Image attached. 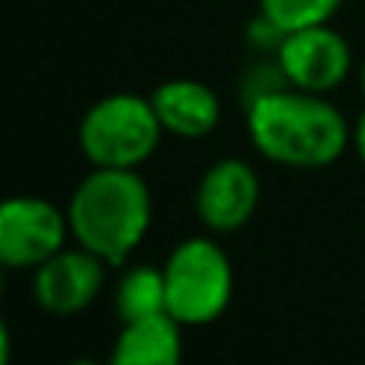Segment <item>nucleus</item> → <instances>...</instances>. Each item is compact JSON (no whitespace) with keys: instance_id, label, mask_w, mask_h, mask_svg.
Returning a JSON list of instances; mask_svg holds the SVG:
<instances>
[{"instance_id":"obj_7","label":"nucleus","mask_w":365,"mask_h":365,"mask_svg":"<svg viewBox=\"0 0 365 365\" xmlns=\"http://www.w3.org/2000/svg\"><path fill=\"white\" fill-rule=\"evenodd\" d=\"M259 205V177L247 160H215L195 186V215L208 231H237Z\"/></svg>"},{"instance_id":"obj_2","label":"nucleus","mask_w":365,"mask_h":365,"mask_svg":"<svg viewBox=\"0 0 365 365\" xmlns=\"http://www.w3.org/2000/svg\"><path fill=\"white\" fill-rule=\"evenodd\" d=\"M68 225L77 247L109 266H122L151 227V192L138 170L96 167L77 182L68 202Z\"/></svg>"},{"instance_id":"obj_13","label":"nucleus","mask_w":365,"mask_h":365,"mask_svg":"<svg viewBox=\"0 0 365 365\" xmlns=\"http://www.w3.org/2000/svg\"><path fill=\"white\" fill-rule=\"evenodd\" d=\"M282 87H289V81H285L282 68H279L276 55H272L269 61H257L244 74L240 96H244V106H250V103H257L259 96H269V93H276V90H282Z\"/></svg>"},{"instance_id":"obj_6","label":"nucleus","mask_w":365,"mask_h":365,"mask_svg":"<svg viewBox=\"0 0 365 365\" xmlns=\"http://www.w3.org/2000/svg\"><path fill=\"white\" fill-rule=\"evenodd\" d=\"M276 61L289 87L327 96L330 90H336L349 77L353 51L334 26L324 23L289 32L276 51Z\"/></svg>"},{"instance_id":"obj_5","label":"nucleus","mask_w":365,"mask_h":365,"mask_svg":"<svg viewBox=\"0 0 365 365\" xmlns=\"http://www.w3.org/2000/svg\"><path fill=\"white\" fill-rule=\"evenodd\" d=\"M71 237L68 212L38 195H13L0 208V259L10 269H36Z\"/></svg>"},{"instance_id":"obj_1","label":"nucleus","mask_w":365,"mask_h":365,"mask_svg":"<svg viewBox=\"0 0 365 365\" xmlns=\"http://www.w3.org/2000/svg\"><path fill=\"white\" fill-rule=\"evenodd\" d=\"M247 135L266 160L295 170L327 167L353 141L349 122L324 93L282 87L247 106Z\"/></svg>"},{"instance_id":"obj_16","label":"nucleus","mask_w":365,"mask_h":365,"mask_svg":"<svg viewBox=\"0 0 365 365\" xmlns=\"http://www.w3.org/2000/svg\"><path fill=\"white\" fill-rule=\"evenodd\" d=\"M71 365H100V362H93V359H74Z\"/></svg>"},{"instance_id":"obj_14","label":"nucleus","mask_w":365,"mask_h":365,"mask_svg":"<svg viewBox=\"0 0 365 365\" xmlns=\"http://www.w3.org/2000/svg\"><path fill=\"white\" fill-rule=\"evenodd\" d=\"M289 36V32H282L276 23H272L266 13H257V16L247 23V32H244V38H247V45H250L257 55H276L279 51V45H282V38Z\"/></svg>"},{"instance_id":"obj_8","label":"nucleus","mask_w":365,"mask_h":365,"mask_svg":"<svg viewBox=\"0 0 365 365\" xmlns=\"http://www.w3.org/2000/svg\"><path fill=\"white\" fill-rule=\"evenodd\" d=\"M106 259L83 250H58L51 259L36 266L32 292L48 314H77L96 302L106 279Z\"/></svg>"},{"instance_id":"obj_4","label":"nucleus","mask_w":365,"mask_h":365,"mask_svg":"<svg viewBox=\"0 0 365 365\" xmlns=\"http://www.w3.org/2000/svg\"><path fill=\"white\" fill-rule=\"evenodd\" d=\"M167 314L182 327L218 321L234 295V269L227 253L208 237H189L173 247L164 263Z\"/></svg>"},{"instance_id":"obj_9","label":"nucleus","mask_w":365,"mask_h":365,"mask_svg":"<svg viewBox=\"0 0 365 365\" xmlns=\"http://www.w3.org/2000/svg\"><path fill=\"white\" fill-rule=\"evenodd\" d=\"M151 103L158 109V119L164 132L180 138H205L221 122V100L208 83L192 77L164 81L151 93Z\"/></svg>"},{"instance_id":"obj_3","label":"nucleus","mask_w":365,"mask_h":365,"mask_svg":"<svg viewBox=\"0 0 365 365\" xmlns=\"http://www.w3.org/2000/svg\"><path fill=\"white\" fill-rule=\"evenodd\" d=\"M160 135L164 125L151 96L138 93H113L96 100L77 128L83 158L93 167H119V170H135L145 164L158 151Z\"/></svg>"},{"instance_id":"obj_11","label":"nucleus","mask_w":365,"mask_h":365,"mask_svg":"<svg viewBox=\"0 0 365 365\" xmlns=\"http://www.w3.org/2000/svg\"><path fill=\"white\" fill-rule=\"evenodd\" d=\"M115 314L122 324L145 321L154 314H167V282L164 266H132L122 272L115 285Z\"/></svg>"},{"instance_id":"obj_17","label":"nucleus","mask_w":365,"mask_h":365,"mask_svg":"<svg viewBox=\"0 0 365 365\" xmlns=\"http://www.w3.org/2000/svg\"><path fill=\"white\" fill-rule=\"evenodd\" d=\"M359 83H362V93H365V61H362V68H359Z\"/></svg>"},{"instance_id":"obj_15","label":"nucleus","mask_w":365,"mask_h":365,"mask_svg":"<svg viewBox=\"0 0 365 365\" xmlns=\"http://www.w3.org/2000/svg\"><path fill=\"white\" fill-rule=\"evenodd\" d=\"M353 145H356V151H359V158L365 164V113L359 115V122H356V128H353Z\"/></svg>"},{"instance_id":"obj_10","label":"nucleus","mask_w":365,"mask_h":365,"mask_svg":"<svg viewBox=\"0 0 365 365\" xmlns=\"http://www.w3.org/2000/svg\"><path fill=\"white\" fill-rule=\"evenodd\" d=\"M106 365H182V324L170 314L122 324Z\"/></svg>"},{"instance_id":"obj_12","label":"nucleus","mask_w":365,"mask_h":365,"mask_svg":"<svg viewBox=\"0 0 365 365\" xmlns=\"http://www.w3.org/2000/svg\"><path fill=\"white\" fill-rule=\"evenodd\" d=\"M340 6L343 0H259V13H266L282 32L330 23Z\"/></svg>"}]
</instances>
